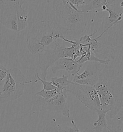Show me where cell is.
<instances>
[{
    "instance_id": "484cf974",
    "label": "cell",
    "mask_w": 123,
    "mask_h": 132,
    "mask_svg": "<svg viewBox=\"0 0 123 132\" xmlns=\"http://www.w3.org/2000/svg\"><path fill=\"white\" fill-rule=\"evenodd\" d=\"M61 2H63V3H65V0H61Z\"/></svg>"
},
{
    "instance_id": "9c48e42d",
    "label": "cell",
    "mask_w": 123,
    "mask_h": 132,
    "mask_svg": "<svg viewBox=\"0 0 123 132\" xmlns=\"http://www.w3.org/2000/svg\"><path fill=\"white\" fill-rule=\"evenodd\" d=\"M16 2V0H9L0 6V23L8 30L14 32L17 31Z\"/></svg>"
},
{
    "instance_id": "9a60e30c",
    "label": "cell",
    "mask_w": 123,
    "mask_h": 132,
    "mask_svg": "<svg viewBox=\"0 0 123 132\" xmlns=\"http://www.w3.org/2000/svg\"><path fill=\"white\" fill-rule=\"evenodd\" d=\"M50 82L55 87L63 90L67 86H69L72 81L68 79V76L65 74L60 77H53L51 78Z\"/></svg>"
},
{
    "instance_id": "4fadbf2b",
    "label": "cell",
    "mask_w": 123,
    "mask_h": 132,
    "mask_svg": "<svg viewBox=\"0 0 123 132\" xmlns=\"http://www.w3.org/2000/svg\"><path fill=\"white\" fill-rule=\"evenodd\" d=\"M15 7L17 26V32H20L26 29L28 26V12L23 9L19 2H16Z\"/></svg>"
},
{
    "instance_id": "603a6c76",
    "label": "cell",
    "mask_w": 123,
    "mask_h": 132,
    "mask_svg": "<svg viewBox=\"0 0 123 132\" xmlns=\"http://www.w3.org/2000/svg\"><path fill=\"white\" fill-rule=\"evenodd\" d=\"M38 1V0H20V2H19L20 4H21V5H23V4L25 3H30V2H32L34 1Z\"/></svg>"
},
{
    "instance_id": "5bb4252c",
    "label": "cell",
    "mask_w": 123,
    "mask_h": 132,
    "mask_svg": "<svg viewBox=\"0 0 123 132\" xmlns=\"http://www.w3.org/2000/svg\"><path fill=\"white\" fill-rule=\"evenodd\" d=\"M96 112L98 115V119L93 123L92 131L93 132H105L108 127L107 121L106 118L108 112L100 109Z\"/></svg>"
},
{
    "instance_id": "44dd1931",
    "label": "cell",
    "mask_w": 123,
    "mask_h": 132,
    "mask_svg": "<svg viewBox=\"0 0 123 132\" xmlns=\"http://www.w3.org/2000/svg\"><path fill=\"white\" fill-rule=\"evenodd\" d=\"M84 1L85 0H65V2L66 3H70L73 4L77 8L83 4Z\"/></svg>"
},
{
    "instance_id": "5b68a950",
    "label": "cell",
    "mask_w": 123,
    "mask_h": 132,
    "mask_svg": "<svg viewBox=\"0 0 123 132\" xmlns=\"http://www.w3.org/2000/svg\"><path fill=\"white\" fill-rule=\"evenodd\" d=\"M5 79L3 89L0 92L1 103L17 100L23 95L25 84L34 83L33 81H27L21 70L16 67L8 69Z\"/></svg>"
},
{
    "instance_id": "cb8c5ba5",
    "label": "cell",
    "mask_w": 123,
    "mask_h": 132,
    "mask_svg": "<svg viewBox=\"0 0 123 132\" xmlns=\"http://www.w3.org/2000/svg\"><path fill=\"white\" fill-rule=\"evenodd\" d=\"M8 1H9V0H0V6L3 4H4V3L7 2Z\"/></svg>"
},
{
    "instance_id": "7c38bea8",
    "label": "cell",
    "mask_w": 123,
    "mask_h": 132,
    "mask_svg": "<svg viewBox=\"0 0 123 132\" xmlns=\"http://www.w3.org/2000/svg\"><path fill=\"white\" fill-rule=\"evenodd\" d=\"M105 11L109 14L108 19L110 25L108 27L110 28L118 23L122 20L123 8H118L115 4L108 5Z\"/></svg>"
},
{
    "instance_id": "52a82bcc",
    "label": "cell",
    "mask_w": 123,
    "mask_h": 132,
    "mask_svg": "<svg viewBox=\"0 0 123 132\" xmlns=\"http://www.w3.org/2000/svg\"><path fill=\"white\" fill-rule=\"evenodd\" d=\"M68 94L64 90L48 99L36 96L33 103L41 111H49L61 114L68 118H70L69 105L67 101Z\"/></svg>"
},
{
    "instance_id": "8fae6325",
    "label": "cell",
    "mask_w": 123,
    "mask_h": 132,
    "mask_svg": "<svg viewBox=\"0 0 123 132\" xmlns=\"http://www.w3.org/2000/svg\"><path fill=\"white\" fill-rule=\"evenodd\" d=\"M108 5L107 0H85L83 4L77 9L82 13L96 14L104 11Z\"/></svg>"
},
{
    "instance_id": "d6986e66",
    "label": "cell",
    "mask_w": 123,
    "mask_h": 132,
    "mask_svg": "<svg viewBox=\"0 0 123 132\" xmlns=\"http://www.w3.org/2000/svg\"><path fill=\"white\" fill-rule=\"evenodd\" d=\"M37 79L35 81H33L34 83H37L38 81L41 82L42 83V85L43 86V89L45 90H52L53 89H56L57 88L55 87L52 84L51 82L47 81L46 80H43L39 76L38 73L36 75Z\"/></svg>"
},
{
    "instance_id": "277c9868",
    "label": "cell",
    "mask_w": 123,
    "mask_h": 132,
    "mask_svg": "<svg viewBox=\"0 0 123 132\" xmlns=\"http://www.w3.org/2000/svg\"><path fill=\"white\" fill-rule=\"evenodd\" d=\"M77 42L71 47H65L56 41L38 53V64L42 79L46 80L48 69L60 59L68 57L74 60L80 48V45Z\"/></svg>"
},
{
    "instance_id": "7a4b0ae2",
    "label": "cell",
    "mask_w": 123,
    "mask_h": 132,
    "mask_svg": "<svg viewBox=\"0 0 123 132\" xmlns=\"http://www.w3.org/2000/svg\"><path fill=\"white\" fill-rule=\"evenodd\" d=\"M66 38L57 24L54 21L43 20L34 24L28 32L27 47L32 54L39 53L47 47L61 39Z\"/></svg>"
},
{
    "instance_id": "4316f807",
    "label": "cell",
    "mask_w": 123,
    "mask_h": 132,
    "mask_svg": "<svg viewBox=\"0 0 123 132\" xmlns=\"http://www.w3.org/2000/svg\"><path fill=\"white\" fill-rule=\"evenodd\" d=\"M0 84H1V83H0Z\"/></svg>"
},
{
    "instance_id": "2e32d148",
    "label": "cell",
    "mask_w": 123,
    "mask_h": 132,
    "mask_svg": "<svg viewBox=\"0 0 123 132\" xmlns=\"http://www.w3.org/2000/svg\"><path fill=\"white\" fill-rule=\"evenodd\" d=\"M63 90L61 89H59L58 88L52 90H45L42 89L36 93L35 95L42 97V98L45 99H48L54 97L58 94L60 93Z\"/></svg>"
},
{
    "instance_id": "e0dca14e",
    "label": "cell",
    "mask_w": 123,
    "mask_h": 132,
    "mask_svg": "<svg viewBox=\"0 0 123 132\" xmlns=\"http://www.w3.org/2000/svg\"><path fill=\"white\" fill-rule=\"evenodd\" d=\"M72 126H70L68 125H58V128L60 132H81L77 127V125L74 120H71Z\"/></svg>"
},
{
    "instance_id": "6da1fadb",
    "label": "cell",
    "mask_w": 123,
    "mask_h": 132,
    "mask_svg": "<svg viewBox=\"0 0 123 132\" xmlns=\"http://www.w3.org/2000/svg\"><path fill=\"white\" fill-rule=\"evenodd\" d=\"M94 87L100 99V109L107 111L110 119L115 118L123 109L122 75L117 71L105 68Z\"/></svg>"
},
{
    "instance_id": "30bf717a",
    "label": "cell",
    "mask_w": 123,
    "mask_h": 132,
    "mask_svg": "<svg viewBox=\"0 0 123 132\" xmlns=\"http://www.w3.org/2000/svg\"><path fill=\"white\" fill-rule=\"evenodd\" d=\"M83 64H79L71 58L60 59L51 66L52 71L56 74L58 71L63 70L71 75L73 77L79 74Z\"/></svg>"
},
{
    "instance_id": "8992f818",
    "label": "cell",
    "mask_w": 123,
    "mask_h": 132,
    "mask_svg": "<svg viewBox=\"0 0 123 132\" xmlns=\"http://www.w3.org/2000/svg\"><path fill=\"white\" fill-rule=\"evenodd\" d=\"M63 90L75 96L91 110L96 112L100 109V99L93 86L82 85L72 82Z\"/></svg>"
},
{
    "instance_id": "d4e9b609",
    "label": "cell",
    "mask_w": 123,
    "mask_h": 132,
    "mask_svg": "<svg viewBox=\"0 0 123 132\" xmlns=\"http://www.w3.org/2000/svg\"><path fill=\"white\" fill-rule=\"evenodd\" d=\"M83 132H93L92 131V130H86L85 131H84Z\"/></svg>"
},
{
    "instance_id": "ffe728a7",
    "label": "cell",
    "mask_w": 123,
    "mask_h": 132,
    "mask_svg": "<svg viewBox=\"0 0 123 132\" xmlns=\"http://www.w3.org/2000/svg\"><path fill=\"white\" fill-rule=\"evenodd\" d=\"M8 69L0 63V83L6 78L7 73Z\"/></svg>"
},
{
    "instance_id": "3957f363",
    "label": "cell",
    "mask_w": 123,
    "mask_h": 132,
    "mask_svg": "<svg viewBox=\"0 0 123 132\" xmlns=\"http://www.w3.org/2000/svg\"><path fill=\"white\" fill-rule=\"evenodd\" d=\"M54 21L57 24L66 38L82 35L88 24V14L77 11L69 4L61 2L55 7Z\"/></svg>"
},
{
    "instance_id": "7402d4cb",
    "label": "cell",
    "mask_w": 123,
    "mask_h": 132,
    "mask_svg": "<svg viewBox=\"0 0 123 132\" xmlns=\"http://www.w3.org/2000/svg\"><path fill=\"white\" fill-rule=\"evenodd\" d=\"M105 132H123L122 128L120 126L117 127L112 126L109 127L108 126L107 129L105 131Z\"/></svg>"
},
{
    "instance_id": "ba28073f",
    "label": "cell",
    "mask_w": 123,
    "mask_h": 132,
    "mask_svg": "<svg viewBox=\"0 0 123 132\" xmlns=\"http://www.w3.org/2000/svg\"><path fill=\"white\" fill-rule=\"evenodd\" d=\"M100 62L89 61L84 71L74 77L72 81L79 84L94 86L98 81L103 70Z\"/></svg>"
},
{
    "instance_id": "ac0fdd59",
    "label": "cell",
    "mask_w": 123,
    "mask_h": 132,
    "mask_svg": "<svg viewBox=\"0 0 123 132\" xmlns=\"http://www.w3.org/2000/svg\"><path fill=\"white\" fill-rule=\"evenodd\" d=\"M42 132H60L58 128V124L56 119H53L46 124Z\"/></svg>"
}]
</instances>
